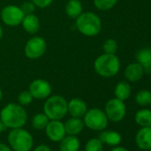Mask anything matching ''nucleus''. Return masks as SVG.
<instances>
[{"label": "nucleus", "mask_w": 151, "mask_h": 151, "mask_svg": "<svg viewBox=\"0 0 151 151\" xmlns=\"http://www.w3.org/2000/svg\"><path fill=\"white\" fill-rule=\"evenodd\" d=\"M111 151H129L127 148H125V147H120L119 145L118 146H116V147H114L112 149H111Z\"/></svg>", "instance_id": "obj_33"}, {"label": "nucleus", "mask_w": 151, "mask_h": 151, "mask_svg": "<svg viewBox=\"0 0 151 151\" xmlns=\"http://www.w3.org/2000/svg\"><path fill=\"white\" fill-rule=\"evenodd\" d=\"M114 93L116 98L124 101L130 98L132 93V87L127 81H121L116 84Z\"/></svg>", "instance_id": "obj_21"}, {"label": "nucleus", "mask_w": 151, "mask_h": 151, "mask_svg": "<svg viewBox=\"0 0 151 151\" xmlns=\"http://www.w3.org/2000/svg\"><path fill=\"white\" fill-rule=\"evenodd\" d=\"M83 121L85 123V126L90 130L97 132L105 130L109 124V119L104 110L98 108L88 109L83 116Z\"/></svg>", "instance_id": "obj_6"}, {"label": "nucleus", "mask_w": 151, "mask_h": 151, "mask_svg": "<svg viewBox=\"0 0 151 151\" xmlns=\"http://www.w3.org/2000/svg\"><path fill=\"white\" fill-rule=\"evenodd\" d=\"M85 151H103V143L99 138H92L86 142Z\"/></svg>", "instance_id": "obj_26"}, {"label": "nucleus", "mask_w": 151, "mask_h": 151, "mask_svg": "<svg viewBox=\"0 0 151 151\" xmlns=\"http://www.w3.org/2000/svg\"><path fill=\"white\" fill-rule=\"evenodd\" d=\"M135 144L144 151L151 148V127H140L135 135Z\"/></svg>", "instance_id": "obj_13"}, {"label": "nucleus", "mask_w": 151, "mask_h": 151, "mask_svg": "<svg viewBox=\"0 0 151 151\" xmlns=\"http://www.w3.org/2000/svg\"><path fill=\"white\" fill-rule=\"evenodd\" d=\"M2 99H3V92H2L1 88H0V101H2Z\"/></svg>", "instance_id": "obj_36"}, {"label": "nucleus", "mask_w": 151, "mask_h": 151, "mask_svg": "<svg viewBox=\"0 0 151 151\" xmlns=\"http://www.w3.org/2000/svg\"><path fill=\"white\" fill-rule=\"evenodd\" d=\"M49 121H50L49 117L45 113H37L32 117L31 124L35 130L42 131L45 129Z\"/></svg>", "instance_id": "obj_23"}, {"label": "nucleus", "mask_w": 151, "mask_h": 151, "mask_svg": "<svg viewBox=\"0 0 151 151\" xmlns=\"http://www.w3.org/2000/svg\"><path fill=\"white\" fill-rule=\"evenodd\" d=\"M20 7H21V9L22 10V12H23V14H24L25 15L34 14L35 9H36V6H35V4L31 1V0H30V1H26V2H24Z\"/></svg>", "instance_id": "obj_29"}, {"label": "nucleus", "mask_w": 151, "mask_h": 151, "mask_svg": "<svg viewBox=\"0 0 151 151\" xmlns=\"http://www.w3.org/2000/svg\"><path fill=\"white\" fill-rule=\"evenodd\" d=\"M5 125H4V124L2 123V121L1 120H0V133H1L4 130H5Z\"/></svg>", "instance_id": "obj_34"}, {"label": "nucleus", "mask_w": 151, "mask_h": 151, "mask_svg": "<svg viewBox=\"0 0 151 151\" xmlns=\"http://www.w3.org/2000/svg\"><path fill=\"white\" fill-rule=\"evenodd\" d=\"M118 0H93L95 7L101 11H108L112 9Z\"/></svg>", "instance_id": "obj_25"}, {"label": "nucleus", "mask_w": 151, "mask_h": 151, "mask_svg": "<svg viewBox=\"0 0 151 151\" xmlns=\"http://www.w3.org/2000/svg\"><path fill=\"white\" fill-rule=\"evenodd\" d=\"M117 49H118V45L115 39L109 38L103 44V51L105 53L116 54V52H117Z\"/></svg>", "instance_id": "obj_27"}, {"label": "nucleus", "mask_w": 151, "mask_h": 151, "mask_svg": "<svg viewBox=\"0 0 151 151\" xmlns=\"http://www.w3.org/2000/svg\"><path fill=\"white\" fill-rule=\"evenodd\" d=\"M45 130L48 139L53 142H60L67 135L64 123L60 120H50Z\"/></svg>", "instance_id": "obj_11"}, {"label": "nucleus", "mask_w": 151, "mask_h": 151, "mask_svg": "<svg viewBox=\"0 0 151 151\" xmlns=\"http://www.w3.org/2000/svg\"><path fill=\"white\" fill-rule=\"evenodd\" d=\"M33 97L31 95V93H29V91H22L19 93L18 95V101L19 104L22 106H28L29 105L32 101H33Z\"/></svg>", "instance_id": "obj_28"}, {"label": "nucleus", "mask_w": 151, "mask_h": 151, "mask_svg": "<svg viewBox=\"0 0 151 151\" xmlns=\"http://www.w3.org/2000/svg\"><path fill=\"white\" fill-rule=\"evenodd\" d=\"M22 25L24 30L29 34H36L37 32H38L40 29L39 19L34 14L25 15L22 20Z\"/></svg>", "instance_id": "obj_19"}, {"label": "nucleus", "mask_w": 151, "mask_h": 151, "mask_svg": "<svg viewBox=\"0 0 151 151\" xmlns=\"http://www.w3.org/2000/svg\"><path fill=\"white\" fill-rule=\"evenodd\" d=\"M31 1L35 4V6L37 7L45 8V7L49 6L53 2V0H31Z\"/></svg>", "instance_id": "obj_30"}, {"label": "nucleus", "mask_w": 151, "mask_h": 151, "mask_svg": "<svg viewBox=\"0 0 151 151\" xmlns=\"http://www.w3.org/2000/svg\"><path fill=\"white\" fill-rule=\"evenodd\" d=\"M46 51V42L41 37H33L29 38L24 48V52L27 58L37 60L42 57Z\"/></svg>", "instance_id": "obj_9"}, {"label": "nucleus", "mask_w": 151, "mask_h": 151, "mask_svg": "<svg viewBox=\"0 0 151 151\" xmlns=\"http://www.w3.org/2000/svg\"><path fill=\"white\" fill-rule=\"evenodd\" d=\"M77 29L86 37H95L101 30V20L93 12L82 13L76 19Z\"/></svg>", "instance_id": "obj_3"}, {"label": "nucleus", "mask_w": 151, "mask_h": 151, "mask_svg": "<svg viewBox=\"0 0 151 151\" xmlns=\"http://www.w3.org/2000/svg\"><path fill=\"white\" fill-rule=\"evenodd\" d=\"M135 101L140 107L149 106L151 101V92L148 90L139 91L135 95Z\"/></svg>", "instance_id": "obj_24"}, {"label": "nucleus", "mask_w": 151, "mask_h": 151, "mask_svg": "<svg viewBox=\"0 0 151 151\" xmlns=\"http://www.w3.org/2000/svg\"><path fill=\"white\" fill-rule=\"evenodd\" d=\"M87 110V104L79 98H73L68 101V113L72 117L83 118Z\"/></svg>", "instance_id": "obj_12"}, {"label": "nucleus", "mask_w": 151, "mask_h": 151, "mask_svg": "<svg viewBox=\"0 0 151 151\" xmlns=\"http://www.w3.org/2000/svg\"><path fill=\"white\" fill-rule=\"evenodd\" d=\"M149 106H150V109H151V101H150V103H149Z\"/></svg>", "instance_id": "obj_37"}, {"label": "nucleus", "mask_w": 151, "mask_h": 151, "mask_svg": "<svg viewBox=\"0 0 151 151\" xmlns=\"http://www.w3.org/2000/svg\"><path fill=\"white\" fill-rule=\"evenodd\" d=\"M104 112L109 119V121L118 123L122 121L126 115V106L124 101L113 98L107 101L104 109Z\"/></svg>", "instance_id": "obj_7"}, {"label": "nucleus", "mask_w": 151, "mask_h": 151, "mask_svg": "<svg viewBox=\"0 0 151 151\" xmlns=\"http://www.w3.org/2000/svg\"><path fill=\"white\" fill-rule=\"evenodd\" d=\"M60 151H78L80 148V141L77 136L66 135L59 145Z\"/></svg>", "instance_id": "obj_18"}, {"label": "nucleus", "mask_w": 151, "mask_h": 151, "mask_svg": "<svg viewBox=\"0 0 151 151\" xmlns=\"http://www.w3.org/2000/svg\"><path fill=\"white\" fill-rule=\"evenodd\" d=\"M95 72L102 78H112L120 70V60L116 54L103 53L93 63Z\"/></svg>", "instance_id": "obj_2"}, {"label": "nucleus", "mask_w": 151, "mask_h": 151, "mask_svg": "<svg viewBox=\"0 0 151 151\" xmlns=\"http://www.w3.org/2000/svg\"><path fill=\"white\" fill-rule=\"evenodd\" d=\"M0 120L9 129L23 127L28 120V115L23 106L17 103H8L0 111Z\"/></svg>", "instance_id": "obj_1"}, {"label": "nucleus", "mask_w": 151, "mask_h": 151, "mask_svg": "<svg viewBox=\"0 0 151 151\" xmlns=\"http://www.w3.org/2000/svg\"><path fill=\"white\" fill-rule=\"evenodd\" d=\"M143 75H144V69L142 66L137 61L133 63H130L125 68L124 72L125 79L128 82H132V83L139 81L142 78Z\"/></svg>", "instance_id": "obj_14"}, {"label": "nucleus", "mask_w": 151, "mask_h": 151, "mask_svg": "<svg viewBox=\"0 0 151 151\" xmlns=\"http://www.w3.org/2000/svg\"><path fill=\"white\" fill-rule=\"evenodd\" d=\"M33 151H52L51 147L48 145L45 144H40L38 146H37Z\"/></svg>", "instance_id": "obj_31"}, {"label": "nucleus", "mask_w": 151, "mask_h": 151, "mask_svg": "<svg viewBox=\"0 0 151 151\" xmlns=\"http://www.w3.org/2000/svg\"><path fill=\"white\" fill-rule=\"evenodd\" d=\"M136 61L142 66L144 74L151 75V48L140 49L136 54Z\"/></svg>", "instance_id": "obj_17"}, {"label": "nucleus", "mask_w": 151, "mask_h": 151, "mask_svg": "<svg viewBox=\"0 0 151 151\" xmlns=\"http://www.w3.org/2000/svg\"><path fill=\"white\" fill-rule=\"evenodd\" d=\"M99 139L103 144L116 147L118 146L122 141V136L121 134L113 130H102L101 131V133L99 135Z\"/></svg>", "instance_id": "obj_16"}, {"label": "nucleus", "mask_w": 151, "mask_h": 151, "mask_svg": "<svg viewBox=\"0 0 151 151\" xmlns=\"http://www.w3.org/2000/svg\"><path fill=\"white\" fill-rule=\"evenodd\" d=\"M9 147L14 151H29L34 146L31 133L23 127L11 129L7 135Z\"/></svg>", "instance_id": "obj_4"}, {"label": "nucleus", "mask_w": 151, "mask_h": 151, "mask_svg": "<svg viewBox=\"0 0 151 151\" xmlns=\"http://www.w3.org/2000/svg\"><path fill=\"white\" fill-rule=\"evenodd\" d=\"M0 151H12V148L5 143H0Z\"/></svg>", "instance_id": "obj_32"}, {"label": "nucleus", "mask_w": 151, "mask_h": 151, "mask_svg": "<svg viewBox=\"0 0 151 151\" xmlns=\"http://www.w3.org/2000/svg\"><path fill=\"white\" fill-rule=\"evenodd\" d=\"M64 128H65L66 134L78 136L84 130L85 123L82 118L71 116L64 123Z\"/></svg>", "instance_id": "obj_15"}, {"label": "nucleus", "mask_w": 151, "mask_h": 151, "mask_svg": "<svg viewBox=\"0 0 151 151\" xmlns=\"http://www.w3.org/2000/svg\"><path fill=\"white\" fill-rule=\"evenodd\" d=\"M147 151H151V148H149L148 150H147Z\"/></svg>", "instance_id": "obj_38"}, {"label": "nucleus", "mask_w": 151, "mask_h": 151, "mask_svg": "<svg viewBox=\"0 0 151 151\" xmlns=\"http://www.w3.org/2000/svg\"><path fill=\"white\" fill-rule=\"evenodd\" d=\"M135 123L140 127H151V109H141L135 113Z\"/></svg>", "instance_id": "obj_22"}, {"label": "nucleus", "mask_w": 151, "mask_h": 151, "mask_svg": "<svg viewBox=\"0 0 151 151\" xmlns=\"http://www.w3.org/2000/svg\"><path fill=\"white\" fill-rule=\"evenodd\" d=\"M65 13L71 19H77L83 13V5L79 0H68L65 6Z\"/></svg>", "instance_id": "obj_20"}, {"label": "nucleus", "mask_w": 151, "mask_h": 151, "mask_svg": "<svg viewBox=\"0 0 151 151\" xmlns=\"http://www.w3.org/2000/svg\"><path fill=\"white\" fill-rule=\"evenodd\" d=\"M24 16L25 14H23L21 7L14 5L5 6L0 14L2 22L10 27H15L22 24Z\"/></svg>", "instance_id": "obj_8"}, {"label": "nucleus", "mask_w": 151, "mask_h": 151, "mask_svg": "<svg viewBox=\"0 0 151 151\" xmlns=\"http://www.w3.org/2000/svg\"><path fill=\"white\" fill-rule=\"evenodd\" d=\"M29 91L34 99L45 100L51 95L52 86L48 81L42 78H37L30 83Z\"/></svg>", "instance_id": "obj_10"}, {"label": "nucleus", "mask_w": 151, "mask_h": 151, "mask_svg": "<svg viewBox=\"0 0 151 151\" xmlns=\"http://www.w3.org/2000/svg\"><path fill=\"white\" fill-rule=\"evenodd\" d=\"M2 37H3V28H2L1 24H0V40H1Z\"/></svg>", "instance_id": "obj_35"}, {"label": "nucleus", "mask_w": 151, "mask_h": 151, "mask_svg": "<svg viewBox=\"0 0 151 151\" xmlns=\"http://www.w3.org/2000/svg\"><path fill=\"white\" fill-rule=\"evenodd\" d=\"M44 113L50 120H61L68 114V101L61 95H50L44 104Z\"/></svg>", "instance_id": "obj_5"}]
</instances>
